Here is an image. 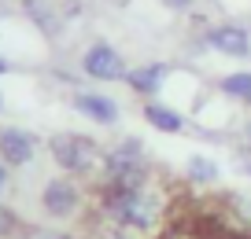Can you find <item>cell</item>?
Segmentation results:
<instances>
[{"instance_id":"cell-13","label":"cell","mask_w":251,"mask_h":239,"mask_svg":"<svg viewBox=\"0 0 251 239\" xmlns=\"http://www.w3.org/2000/svg\"><path fill=\"white\" fill-rule=\"evenodd\" d=\"M185 180L192 188H214L222 180V162L214 154H203V151L188 154L185 158Z\"/></svg>"},{"instance_id":"cell-17","label":"cell","mask_w":251,"mask_h":239,"mask_svg":"<svg viewBox=\"0 0 251 239\" xmlns=\"http://www.w3.org/2000/svg\"><path fill=\"white\" fill-rule=\"evenodd\" d=\"M8 188H11V170L0 162V199H4V192H8Z\"/></svg>"},{"instance_id":"cell-1","label":"cell","mask_w":251,"mask_h":239,"mask_svg":"<svg viewBox=\"0 0 251 239\" xmlns=\"http://www.w3.org/2000/svg\"><path fill=\"white\" fill-rule=\"evenodd\" d=\"M93 195H96L93 217L103 221V228H122L141 239L159 236L166 228L170 199L159 180H148L141 188H100V192L93 188Z\"/></svg>"},{"instance_id":"cell-22","label":"cell","mask_w":251,"mask_h":239,"mask_svg":"<svg viewBox=\"0 0 251 239\" xmlns=\"http://www.w3.org/2000/svg\"><path fill=\"white\" fill-rule=\"evenodd\" d=\"M0 114H4V92H0Z\"/></svg>"},{"instance_id":"cell-12","label":"cell","mask_w":251,"mask_h":239,"mask_svg":"<svg viewBox=\"0 0 251 239\" xmlns=\"http://www.w3.org/2000/svg\"><path fill=\"white\" fill-rule=\"evenodd\" d=\"M19 8H23V15L30 19L45 37H59L63 19H67V15L52 8V0H19Z\"/></svg>"},{"instance_id":"cell-4","label":"cell","mask_w":251,"mask_h":239,"mask_svg":"<svg viewBox=\"0 0 251 239\" xmlns=\"http://www.w3.org/2000/svg\"><path fill=\"white\" fill-rule=\"evenodd\" d=\"M45 151L55 173H67V177H78V180H96V173H100L103 147L85 132H55V136H48Z\"/></svg>"},{"instance_id":"cell-23","label":"cell","mask_w":251,"mask_h":239,"mask_svg":"<svg viewBox=\"0 0 251 239\" xmlns=\"http://www.w3.org/2000/svg\"><path fill=\"white\" fill-rule=\"evenodd\" d=\"M0 4H8V0H0Z\"/></svg>"},{"instance_id":"cell-15","label":"cell","mask_w":251,"mask_h":239,"mask_svg":"<svg viewBox=\"0 0 251 239\" xmlns=\"http://www.w3.org/2000/svg\"><path fill=\"white\" fill-rule=\"evenodd\" d=\"M15 228H19V214H11V210L0 206V239L15 236Z\"/></svg>"},{"instance_id":"cell-8","label":"cell","mask_w":251,"mask_h":239,"mask_svg":"<svg viewBox=\"0 0 251 239\" xmlns=\"http://www.w3.org/2000/svg\"><path fill=\"white\" fill-rule=\"evenodd\" d=\"M41 154L37 132H30L26 125H0V162L15 170H30Z\"/></svg>"},{"instance_id":"cell-16","label":"cell","mask_w":251,"mask_h":239,"mask_svg":"<svg viewBox=\"0 0 251 239\" xmlns=\"http://www.w3.org/2000/svg\"><path fill=\"white\" fill-rule=\"evenodd\" d=\"M240 140H244V147L251 151V114H248V118H240Z\"/></svg>"},{"instance_id":"cell-10","label":"cell","mask_w":251,"mask_h":239,"mask_svg":"<svg viewBox=\"0 0 251 239\" xmlns=\"http://www.w3.org/2000/svg\"><path fill=\"white\" fill-rule=\"evenodd\" d=\"M141 118H144V125H148V129L163 132V136H181V132H185V125H188L185 110H177L174 103H166L163 96H159V100H144V103H141Z\"/></svg>"},{"instance_id":"cell-3","label":"cell","mask_w":251,"mask_h":239,"mask_svg":"<svg viewBox=\"0 0 251 239\" xmlns=\"http://www.w3.org/2000/svg\"><path fill=\"white\" fill-rule=\"evenodd\" d=\"M37 206L55 224H71V221H81V217L93 214L96 195H93V184H85L78 177H67V173H55V177H48L41 184Z\"/></svg>"},{"instance_id":"cell-9","label":"cell","mask_w":251,"mask_h":239,"mask_svg":"<svg viewBox=\"0 0 251 239\" xmlns=\"http://www.w3.org/2000/svg\"><path fill=\"white\" fill-rule=\"evenodd\" d=\"M174 74H177V70H174L170 63L148 59V63H137V66H129V74H126L122 85L144 103V100H159V96L166 92V85H170V77H174Z\"/></svg>"},{"instance_id":"cell-21","label":"cell","mask_w":251,"mask_h":239,"mask_svg":"<svg viewBox=\"0 0 251 239\" xmlns=\"http://www.w3.org/2000/svg\"><path fill=\"white\" fill-rule=\"evenodd\" d=\"M203 239H233V236H222V232H211V236H203Z\"/></svg>"},{"instance_id":"cell-11","label":"cell","mask_w":251,"mask_h":239,"mask_svg":"<svg viewBox=\"0 0 251 239\" xmlns=\"http://www.w3.org/2000/svg\"><path fill=\"white\" fill-rule=\"evenodd\" d=\"M214 92L222 100H229L233 107H251V66H240V70H229L214 81Z\"/></svg>"},{"instance_id":"cell-2","label":"cell","mask_w":251,"mask_h":239,"mask_svg":"<svg viewBox=\"0 0 251 239\" xmlns=\"http://www.w3.org/2000/svg\"><path fill=\"white\" fill-rule=\"evenodd\" d=\"M155 180V166L148 158V147L141 136H118L115 144L103 147L100 173H96L93 188H141Z\"/></svg>"},{"instance_id":"cell-19","label":"cell","mask_w":251,"mask_h":239,"mask_svg":"<svg viewBox=\"0 0 251 239\" xmlns=\"http://www.w3.org/2000/svg\"><path fill=\"white\" fill-rule=\"evenodd\" d=\"M244 177H248V184H251V154L244 158Z\"/></svg>"},{"instance_id":"cell-5","label":"cell","mask_w":251,"mask_h":239,"mask_svg":"<svg viewBox=\"0 0 251 239\" xmlns=\"http://www.w3.org/2000/svg\"><path fill=\"white\" fill-rule=\"evenodd\" d=\"M196 48L211 55H222V59L244 63L251 59V26L236 22V19H214V22H203L196 37Z\"/></svg>"},{"instance_id":"cell-20","label":"cell","mask_w":251,"mask_h":239,"mask_svg":"<svg viewBox=\"0 0 251 239\" xmlns=\"http://www.w3.org/2000/svg\"><path fill=\"white\" fill-rule=\"evenodd\" d=\"M8 70H11V63H8V59H4V55H0V77L8 74Z\"/></svg>"},{"instance_id":"cell-14","label":"cell","mask_w":251,"mask_h":239,"mask_svg":"<svg viewBox=\"0 0 251 239\" xmlns=\"http://www.w3.org/2000/svg\"><path fill=\"white\" fill-rule=\"evenodd\" d=\"M170 15H196V8H200V0H159Z\"/></svg>"},{"instance_id":"cell-7","label":"cell","mask_w":251,"mask_h":239,"mask_svg":"<svg viewBox=\"0 0 251 239\" xmlns=\"http://www.w3.org/2000/svg\"><path fill=\"white\" fill-rule=\"evenodd\" d=\"M71 107H74L78 118H85L96 129H115L122 122V103L111 92H100V88H78L71 96Z\"/></svg>"},{"instance_id":"cell-18","label":"cell","mask_w":251,"mask_h":239,"mask_svg":"<svg viewBox=\"0 0 251 239\" xmlns=\"http://www.w3.org/2000/svg\"><path fill=\"white\" fill-rule=\"evenodd\" d=\"M33 239H71L67 232H41V236H33Z\"/></svg>"},{"instance_id":"cell-6","label":"cell","mask_w":251,"mask_h":239,"mask_svg":"<svg viewBox=\"0 0 251 239\" xmlns=\"http://www.w3.org/2000/svg\"><path fill=\"white\" fill-rule=\"evenodd\" d=\"M78 70H81L85 81H93V85H122L126 74H129V63H126V55L118 52L111 41L96 37V41H89V44L81 48Z\"/></svg>"}]
</instances>
